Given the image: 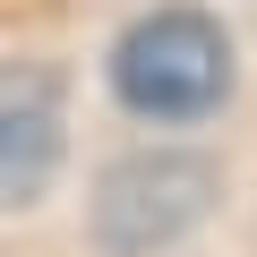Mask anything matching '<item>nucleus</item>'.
Masks as SVG:
<instances>
[{"instance_id": "nucleus-1", "label": "nucleus", "mask_w": 257, "mask_h": 257, "mask_svg": "<svg viewBox=\"0 0 257 257\" xmlns=\"http://www.w3.org/2000/svg\"><path fill=\"white\" fill-rule=\"evenodd\" d=\"M111 94L138 120H206L231 94V43L206 9H155L111 43Z\"/></svg>"}, {"instance_id": "nucleus-2", "label": "nucleus", "mask_w": 257, "mask_h": 257, "mask_svg": "<svg viewBox=\"0 0 257 257\" xmlns=\"http://www.w3.org/2000/svg\"><path fill=\"white\" fill-rule=\"evenodd\" d=\"M214 197V172L197 155H128L103 172V197H94V240L111 257H146L163 240H180Z\"/></svg>"}, {"instance_id": "nucleus-3", "label": "nucleus", "mask_w": 257, "mask_h": 257, "mask_svg": "<svg viewBox=\"0 0 257 257\" xmlns=\"http://www.w3.org/2000/svg\"><path fill=\"white\" fill-rule=\"evenodd\" d=\"M60 172V77L43 60L0 69V206H35Z\"/></svg>"}]
</instances>
